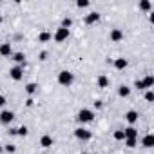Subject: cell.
<instances>
[{"label": "cell", "instance_id": "obj_23", "mask_svg": "<svg viewBox=\"0 0 154 154\" xmlns=\"http://www.w3.org/2000/svg\"><path fill=\"white\" fill-rule=\"evenodd\" d=\"M27 132H29V131H27V127H26V125H22V127H18V129H17V134H18V136H27Z\"/></svg>", "mask_w": 154, "mask_h": 154}, {"label": "cell", "instance_id": "obj_17", "mask_svg": "<svg viewBox=\"0 0 154 154\" xmlns=\"http://www.w3.org/2000/svg\"><path fill=\"white\" fill-rule=\"evenodd\" d=\"M129 94H131V87H127V85H120V87H118V96L127 98Z\"/></svg>", "mask_w": 154, "mask_h": 154}, {"label": "cell", "instance_id": "obj_34", "mask_svg": "<svg viewBox=\"0 0 154 154\" xmlns=\"http://www.w3.org/2000/svg\"><path fill=\"white\" fill-rule=\"evenodd\" d=\"M2 150H4V149H2V147H0V152H2Z\"/></svg>", "mask_w": 154, "mask_h": 154}, {"label": "cell", "instance_id": "obj_19", "mask_svg": "<svg viewBox=\"0 0 154 154\" xmlns=\"http://www.w3.org/2000/svg\"><path fill=\"white\" fill-rule=\"evenodd\" d=\"M141 82H143L145 89H149V87H152V85H154V76H150V74H149V76H145Z\"/></svg>", "mask_w": 154, "mask_h": 154}, {"label": "cell", "instance_id": "obj_2", "mask_svg": "<svg viewBox=\"0 0 154 154\" xmlns=\"http://www.w3.org/2000/svg\"><path fill=\"white\" fill-rule=\"evenodd\" d=\"M94 116H96V114H94V111H91V109H82L76 118H78V122H80V123H91V122L94 120Z\"/></svg>", "mask_w": 154, "mask_h": 154}, {"label": "cell", "instance_id": "obj_16", "mask_svg": "<svg viewBox=\"0 0 154 154\" xmlns=\"http://www.w3.org/2000/svg\"><path fill=\"white\" fill-rule=\"evenodd\" d=\"M98 18H100V15H98V13H89V15L85 17V24H87V26H91V24L98 22Z\"/></svg>", "mask_w": 154, "mask_h": 154}, {"label": "cell", "instance_id": "obj_27", "mask_svg": "<svg viewBox=\"0 0 154 154\" xmlns=\"http://www.w3.org/2000/svg\"><path fill=\"white\" fill-rule=\"evenodd\" d=\"M145 100H147V102H152V100H154V93H152V91H147V93H145Z\"/></svg>", "mask_w": 154, "mask_h": 154}, {"label": "cell", "instance_id": "obj_22", "mask_svg": "<svg viewBox=\"0 0 154 154\" xmlns=\"http://www.w3.org/2000/svg\"><path fill=\"white\" fill-rule=\"evenodd\" d=\"M152 8V4L149 2V0H141V2H140V9H143V11H149Z\"/></svg>", "mask_w": 154, "mask_h": 154}, {"label": "cell", "instance_id": "obj_1", "mask_svg": "<svg viewBox=\"0 0 154 154\" xmlns=\"http://www.w3.org/2000/svg\"><path fill=\"white\" fill-rule=\"evenodd\" d=\"M72 82H74V76H72L71 71H60V72H58V84H60V85L71 87Z\"/></svg>", "mask_w": 154, "mask_h": 154}, {"label": "cell", "instance_id": "obj_24", "mask_svg": "<svg viewBox=\"0 0 154 154\" xmlns=\"http://www.w3.org/2000/svg\"><path fill=\"white\" fill-rule=\"evenodd\" d=\"M112 138L118 140V141H122V140H125V134H123V131H116V132L112 134Z\"/></svg>", "mask_w": 154, "mask_h": 154}, {"label": "cell", "instance_id": "obj_8", "mask_svg": "<svg viewBox=\"0 0 154 154\" xmlns=\"http://www.w3.org/2000/svg\"><path fill=\"white\" fill-rule=\"evenodd\" d=\"M53 143H54V140H53V136H49V134H44V136L40 138V145H42L44 149H49Z\"/></svg>", "mask_w": 154, "mask_h": 154}, {"label": "cell", "instance_id": "obj_31", "mask_svg": "<svg viewBox=\"0 0 154 154\" xmlns=\"http://www.w3.org/2000/svg\"><path fill=\"white\" fill-rule=\"evenodd\" d=\"M45 56H47V53H45V51H42V53H40V60H45Z\"/></svg>", "mask_w": 154, "mask_h": 154}, {"label": "cell", "instance_id": "obj_29", "mask_svg": "<svg viewBox=\"0 0 154 154\" xmlns=\"http://www.w3.org/2000/svg\"><path fill=\"white\" fill-rule=\"evenodd\" d=\"M4 150H6V152H15V150H17V147H15V145H6V147H4Z\"/></svg>", "mask_w": 154, "mask_h": 154}, {"label": "cell", "instance_id": "obj_10", "mask_svg": "<svg viewBox=\"0 0 154 154\" xmlns=\"http://www.w3.org/2000/svg\"><path fill=\"white\" fill-rule=\"evenodd\" d=\"M112 65H114V69H118V71H123L129 63H127V60L125 58H116L114 62H112Z\"/></svg>", "mask_w": 154, "mask_h": 154}, {"label": "cell", "instance_id": "obj_20", "mask_svg": "<svg viewBox=\"0 0 154 154\" xmlns=\"http://www.w3.org/2000/svg\"><path fill=\"white\" fill-rule=\"evenodd\" d=\"M36 89H38L36 84H27V85H26V93H27V94H35Z\"/></svg>", "mask_w": 154, "mask_h": 154}, {"label": "cell", "instance_id": "obj_35", "mask_svg": "<svg viewBox=\"0 0 154 154\" xmlns=\"http://www.w3.org/2000/svg\"><path fill=\"white\" fill-rule=\"evenodd\" d=\"M82 154H87V152H82Z\"/></svg>", "mask_w": 154, "mask_h": 154}, {"label": "cell", "instance_id": "obj_12", "mask_svg": "<svg viewBox=\"0 0 154 154\" xmlns=\"http://www.w3.org/2000/svg\"><path fill=\"white\" fill-rule=\"evenodd\" d=\"M123 38V31L122 29H112L111 31V42H120Z\"/></svg>", "mask_w": 154, "mask_h": 154}, {"label": "cell", "instance_id": "obj_33", "mask_svg": "<svg viewBox=\"0 0 154 154\" xmlns=\"http://www.w3.org/2000/svg\"><path fill=\"white\" fill-rule=\"evenodd\" d=\"M0 24H2V15H0Z\"/></svg>", "mask_w": 154, "mask_h": 154}, {"label": "cell", "instance_id": "obj_9", "mask_svg": "<svg viewBox=\"0 0 154 154\" xmlns=\"http://www.w3.org/2000/svg\"><path fill=\"white\" fill-rule=\"evenodd\" d=\"M141 145H143L145 149H150V147L154 145V136H152V134H145V136L141 138Z\"/></svg>", "mask_w": 154, "mask_h": 154}, {"label": "cell", "instance_id": "obj_3", "mask_svg": "<svg viewBox=\"0 0 154 154\" xmlns=\"http://www.w3.org/2000/svg\"><path fill=\"white\" fill-rule=\"evenodd\" d=\"M9 76H11V80H15V82L22 80V78H24V67H22V65L11 67V69H9Z\"/></svg>", "mask_w": 154, "mask_h": 154}, {"label": "cell", "instance_id": "obj_21", "mask_svg": "<svg viewBox=\"0 0 154 154\" xmlns=\"http://www.w3.org/2000/svg\"><path fill=\"white\" fill-rule=\"evenodd\" d=\"M136 143H138V138H125V145H127L129 149H134Z\"/></svg>", "mask_w": 154, "mask_h": 154}, {"label": "cell", "instance_id": "obj_25", "mask_svg": "<svg viewBox=\"0 0 154 154\" xmlns=\"http://www.w3.org/2000/svg\"><path fill=\"white\" fill-rule=\"evenodd\" d=\"M89 4H91L89 0H78V2H76V6H78L80 9H82V8H89Z\"/></svg>", "mask_w": 154, "mask_h": 154}, {"label": "cell", "instance_id": "obj_14", "mask_svg": "<svg viewBox=\"0 0 154 154\" xmlns=\"http://www.w3.org/2000/svg\"><path fill=\"white\" fill-rule=\"evenodd\" d=\"M123 134H125V138H138V129L136 127H127V129H123Z\"/></svg>", "mask_w": 154, "mask_h": 154}, {"label": "cell", "instance_id": "obj_7", "mask_svg": "<svg viewBox=\"0 0 154 154\" xmlns=\"http://www.w3.org/2000/svg\"><path fill=\"white\" fill-rule=\"evenodd\" d=\"M0 54H2V56H11V54H13V47H11L9 42L0 44Z\"/></svg>", "mask_w": 154, "mask_h": 154}, {"label": "cell", "instance_id": "obj_26", "mask_svg": "<svg viewBox=\"0 0 154 154\" xmlns=\"http://www.w3.org/2000/svg\"><path fill=\"white\" fill-rule=\"evenodd\" d=\"M72 26V20L71 18H63V22H62V27H65V29H69Z\"/></svg>", "mask_w": 154, "mask_h": 154}, {"label": "cell", "instance_id": "obj_4", "mask_svg": "<svg viewBox=\"0 0 154 154\" xmlns=\"http://www.w3.org/2000/svg\"><path fill=\"white\" fill-rule=\"evenodd\" d=\"M74 136L78 138V140H82V141H89L93 138V132L87 131V129H84V127H78V129L74 131Z\"/></svg>", "mask_w": 154, "mask_h": 154}, {"label": "cell", "instance_id": "obj_6", "mask_svg": "<svg viewBox=\"0 0 154 154\" xmlns=\"http://www.w3.org/2000/svg\"><path fill=\"white\" fill-rule=\"evenodd\" d=\"M15 120V112L13 111H2L0 112V122L2 123H11Z\"/></svg>", "mask_w": 154, "mask_h": 154}, {"label": "cell", "instance_id": "obj_28", "mask_svg": "<svg viewBox=\"0 0 154 154\" xmlns=\"http://www.w3.org/2000/svg\"><path fill=\"white\" fill-rule=\"evenodd\" d=\"M134 87H136V89H145V85H143L141 80H136V82H134Z\"/></svg>", "mask_w": 154, "mask_h": 154}, {"label": "cell", "instance_id": "obj_13", "mask_svg": "<svg viewBox=\"0 0 154 154\" xmlns=\"http://www.w3.org/2000/svg\"><path fill=\"white\" fill-rule=\"evenodd\" d=\"M96 84H98V87H102V89H105V87H109V78H107V76L105 74H100L98 76V80H96Z\"/></svg>", "mask_w": 154, "mask_h": 154}, {"label": "cell", "instance_id": "obj_11", "mask_svg": "<svg viewBox=\"0 0 154 154\" xmlns=\"http://www.w3.org/2000/svg\"><path fill=\"white\" fill-rule=\"evenodd\" d=\"M138 118H140V114H138L136 111H127V112H125V120H127L129 123H136Z\"/></svg>", "mask_w": 154, "mask_h": 154}, {"label": "cell", "instance_id": "obj_32", "mask_svg": "<svg viewBox=\"0 0 154 154\" xmlns=\"http://www.w3.org/2000/svg\"><path fill=\"white\" fill-rule=\"evenodd\" d=\"M94 107H96V109H102V102H100V100H98V102H94Z\"/></svg>", "mask_w": 154, "mask_h": 154}, {"label": "cell", "instance_id": "obj_18", "mask_svg": "<svg viewBox=\"0 0 154 154\" xmlns=\"http://www.w3.org/2000/svg\"><path fill=\"white\" fill-rule=\"evenodd\" d=\"M51 38H53V35H51V33H47V31H44V33H40V35H38V42H40V44H45V42H49Z\"/></svg>", "mask_w": 154, "mask_h": 154}, {"label": "cell", "instance_id": "obj_15", "mask_svg": "<svg viewBox=\"0 0 154 154\" xmlns=\"http://www.w3.org/2000/svg\"><path fill=\"white\" fill-rule=\"evenodd\" d=\"M11 56H13V60H15L18 65H24V63H26V54H24V53H13Z\"/></svg>", "mask_w": 154, "mask_h": 154}, {"label": "cell", "instance_id": "obj_5", "mask_svg": "<svg viewBox=\"0 0 154 154\" xmlns=\"http://www.w3.org/2000/svg\"><path fill=\"white\" fill-rule=\"evenodd\" d=\"M67 36H69V29H65V27H58L56 33H54V40L56 42H65Z\"/></svg>", "mask_w": 154, "mask_h": 154}, {"label": "cell", "instance_id": "obj_30", "mask_svg": "<svg viewBox=\"0 0 154 154\" xmlns=\"http://www.w3.org/2000/svg\"><path fill=\"white\" fill-rule=\"evenodd\" d=\"M4 103H6V98H4V96H2V94H0V107H2V105H4Z\"/></svg>", "mask_w": 154, "mask_h": 154}]
</instances>
